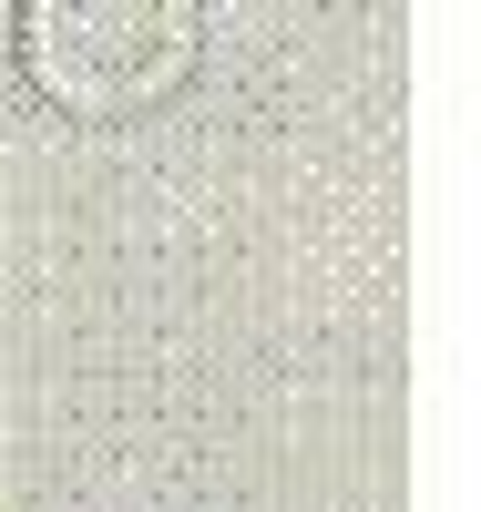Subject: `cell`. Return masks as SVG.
<instances>
[{"label":"cell","mask_w":481,"mask_h":512,"mask_svg":"<svg viewBox=\"0 0 481 512\" xmlns=\"http://www.w3.org/2000/svg\"><path fill=\"white\" fill-rule=\"evenodd\" d=\"M195 41L185 0H31L21 72L62 113H144L195 72Z\"/></svg>","instance_id":"obj_1"}]
</instances>
